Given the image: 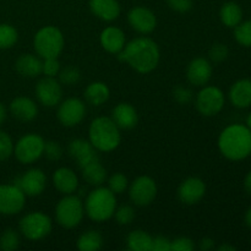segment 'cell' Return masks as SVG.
I'll list each match as a JSON object with an SVG mask.
<instances>
[{
	"label": "cell",
	"instance_id": "cell-1",
	"mask_svg": "<svg viewBox=\"0 0 251 251\" xmlns=\"http://www.w3.org/2000/svg\"><path fill=\"white\" fill-rule=\"evenodd\" d=\"M118 58L139 74H150L158 66L161 53L156 42L147 37H139L125 44Z\"/></svg>",
	"mask_w": 251,
	"mask_h": 251
},
{
	"label": "cell",
	"instance_id": "cell-2",
	"mask_svg": "<svg viewBox=\"0 0 251 251\" xmlns=\"http://www.w3.org/2000/svg\"><path fill=\"white\" fill-rule=\"evenodd\" d=\"M218 149L229 161H243L251 154V130L243 124L229 125L218 137Z\"/></svg>",
	"mask_w": 251,
	"mask_h": 251
},
{
	"label": "cell",
	"instance_id": "cell-3",
	"mask_svg": "<svg viewBox=\"0 0 251 251\" xmlns=\"http://www.w3.org/2000/svg\"><path fill=\"white\" fill-rule=\"evenodd\" d=\"M88 141L100 152H112L120 145L122 135L112 118L98 117L92 120L88 129Z\"/></svg>",
	"mask_w": 251,
	"mask_h": 251
},
{
	"label": "cell",
	"instance_id": "cell-4",
	"mask_svg": "<svg viewBox=\"0 0 251 251\" xmlns=\"http://www.w3.org/2000/svg\"><path fill=\"white\" fill-rule=\"evenodd\" d=\"M85 213L93 222H105L114 216L117 210V198L109 188L96 186L88 193L85 202Z\"/></svg>",
	"mask_w": 251,
	"mask_h": 251
},
{
	"label": "cell",
	"instance_id": "cell-5",
	"mask_svg": "<svg viewBox=\"0 0 251 251\" xmlns=\"http://www.w3.org/2000/svg\"><path fill=\"white\" fill-rule=\"evenodd\" d=\"M65 44L63 33L55 26H44L37 31L33 38V48L41 59L58 58Z\"/></svg>",
	"mask_w": 251,
	"mask_h": 251
},
{
	"label": "cell",
	"instance_id": "cell-6",
	"mask_svg": "<svg viewBox=\"0 0 251 251\" xmlns=\"http://www.w3.org/2000/svg\"><path fill=\"white\" fill-rule=\"evenodd\" d=\"M85 216V205L80 196L65 195L55 207V220L59 226L66 229L77 227Z\"/></svg>",
	"mask_w": 251,
	"mask_h": 251
},
{
	"label": "cell",
	"instance_id": "cell-7",
	"mask_svg": "<svg viewBox=\"0 0 251 251\" xmlns=\"http://www.w3.org/2000/svg\"><path fill=\"white\" fill-rule=\"evenodd\" d=\"M20 233L31 242H37L50 234L51 220L43 212H31L25 215L19 223Z\"/></svg>",
	"mask_w": 251,
	"mask_h": 251
},
{
	"label": "cell",
	"instance_id": "cell-8",
	"mask_svg": "<svg viewBox=\"0 0 251 251\" xmlns=\"http://www.w3.org/2000/svg\"><path fill=\"white\" fill-rule=\"evenodd\" d=\"M43 137L37 134H27L14 145V156L22 164H32L43 156Z\"/></svg>",
	"mask_w": 251,
	"mask_h": 251
},
{
	"label": "cell",
	"instance_id": "cell-9",
	"mask_svg": "<svg viewBox=\"0 0 251 251\" xmlns=\"http://www.w3.org/2000/svg\"><path fill=\"white\" fill-rule=\"evenodd\" d=\"M226 103L225 93L216 86H203L195 100L196 109L203 117L217 115L223 109Z\"/></svg>",
	"mask_w": 251,
	"mask_h": 251
},
{
	"label": "cell",
	"instance_id": "cell-10",
	"mask_svg": "<svg viewBox=\"0 0 251 251\" xmlns=\"http://www.w3.org/2000/svg\"><path fill=\"white\" fill-rule=\"evenodd\" d=\"M25 203L26 195L16 184L0 185V215H17L24 210Z\"/></svg>",
	"mask_w": 251,
	"mask_h": 251
},
{
	"label": "cell",
	"instance_id": "cell-11",
	"mask_svg": "<svg viewBox=\"0 0 251 251\" xmlns=\"http://www.w3.org/2000/svg\"><path fill=\"white\" fill-rule=\"evenodd\" d=\"M130 200L134 205L144 207L154 201L157 196V184L151 176H141L135 179L129 188Z\"/></svg>",
	"mask_w": 251,
	"mask_h": 251
},
{
	"label": "cell",
	"instance_id": "cell-12",
	"mask_svg": "<svg viewBox=\"0 0 251 251\" xmlns=\"http://www.w3.org/2000/svg\"><path fill=\"white\" fill-rule=\"evenodd\" d=\"M58 119L61 125L74 127L80 124L86 115V105L80 98L71 97L59 103Z\"/></svg>",
	"mask_w": 251,
	"mask_h": 251
},
{
	"label": "cell",
	"instance_id": "cell-13",
	"mask_svg": "<svg viewBox=\"0 0 251 251\" xmlns=\"http://www.w3.org/2000/svg\"><path fill=\"white\" fill-rule=\"evenodd\" d=\"M36 97L42 105L48 108H53L60 103L63 97V88L59 81L55 77L41 78L36 85Z\"/></svg>",
	"mask_w": 251,
	"mask_h": 251
},
{
	"label": "cell",
	"instance_id": "cell-14",
	"mask_svg": "<svg viewBox=\"0 0 251 251\" xmlns=\"http://www.w3.org/2000/svg\"><path fill=\"white\" fill-rule=\"evenodd\" d=\"M14 184L24 191L25 195L33 198L41 195L44 191L47 186V176L42 169L31 168L19 176Z\"/></svg>",
	"mask_w": 251,
	"mask_h": 251
},
{
	"label": "cell",
	"instance_id": "cell-15",
	"mask_svg": "<svg viewBox=\"0 0 251 251\" xmlns=\"http://www.w3.org/2000/svg\"><path fill=\"white\" fill-rule=\"evenodd\" d=\"M127 21L132 29L141 34L151 33L157 26L156 15L145 6L132 7L127 14Z\"/></svg>",
	"mask_w": 251,
	"mask_h": 251
},
{
	"label": "cell",
	"instance_id": "cell-16",
	"mask_svg": "<svg viewBox=\"0 0 251 251\" xmlns=\"http://www.w3.org/2000/svg\"><path fill=\"white\" fill-rule=\"evenodd\" d=\"M206 194V184L202 179L190 176L180 184L178 189V198L185 205H196Z\"/></svg>",
	"mask_w": 251,
	"mask_h": 251
},
{
	"label": "cell",
	"instance_id": "cell-17",
	"mask_svg": "<svg viewBox=\"0 0 251 251\" xmlns=\"http://www.w3.org/2000/svg\"><path fill=\"white\" fill-rule=\"evenodd\" d=\"M69 154L78 164L81 169L92 162L100 161L97 150L91 145L90 141L83 139H75L69 144Z\"/></svg>",
	"mask_w": 251,
	"mask_h": 251
},
{
	"label": "cell",
	"instance_id": "cell-18",
	"mask_svg": "<svg viewBox=\"0 0 251 251\" xmlns=\"http://www.w3.org/2000/svg\"><path fill=\"white\" fill-rule=\"evenodd\" d=\"M186 77L193 86L203 87L212 77V65L205 58H196L191 60L186 70Z\"/></svg>",
	"mask_w": 251,
	"mask_h": 251
},
{
	"label": "cell",
	"instance_id": "cell-19",
	"mask_svg": "<svg viewBox=\"0 0 251 251\" xmlns=\"http://www.w3.org/2000/svg\"><path fill=\"white\" fill-rule=\"evenodd\" d=\"M100 46L105 51L110 54H119L126 44V37L123 29L119 27L109 26L105 27L100 37Z\"/></svg>",
	"mask_w": 251,
	"mask_h": 251
},
{
	"label": "cell",
	"instance_id": "cell-20",
	"mask_svg": "<svg viewBox=\"0 0 251 251\" xmlns=\"http://www.w3.org/2000/svg\"><path fill=\"white\" fill-rule=\"evenodd\" d=\"M9 110L15 119L24 123L32 122L38 114L36 102L28 97H16L12 100L9 105Z\"/></svg>",
	"mask_w": 251,
	"mask_h": 251
},
{
	"label": "cell",
	"instance_id": "cell-21",
	"mask_svg": "<svg viewBox=\"0 0 251 251\" xmlns=\"http://www.w3.org/2000/svg\"><path fill=\"white\" fill-rule=\"evenodd\" d=\"M53 185L63 195H70L78 189V178L75 172L66 167L56 169L53 173Z\"/></svg>",
	"mask_w": 251,
	"mask_h": 251
},
{
	"label": "cell",
	"instance_id": "cell-22",
	"mask_svg": "<svg viewBox=\"0 0 251 251\" xmlns=\"http://www.w3.org/2000/svg\"><path fill=\"white\" fill-rule=\"evenodd\" d=\"M112 119L119 129L130 130L134 129L139 122V115L136 109L130 103H119L114 107L112 112Z\"/></svg>",
	"mask_w": 251,
	"mask_h": 251
},
{
	"label": "cell",
	"instance_id": "cell-23",
	"mask_svg": "<svg viewBox=\"0 0 251 251\" xmlns=\"http://www.w3.org/2000/svg\"><path fill=\"white\" fill-rule=\"evenodd\" d=\"M228 96L235 108H249L251 105V78H242L233 83Z\"/></svg>",
	"mask_w": 251,
	"mask_h": 251
},
{
	"label": "cell",
	"instance_id": "cell-24",
	"mask_svg": "<svg viewBox=\"0 0 251 251\" xmlns=\"http://www.w3.org/2000/svg\"><path fill=\"white\" fill-rule=\"evenodd\" d=\"M90 9L95 16L105 22L114 21L120 15L118 0H90Z\"/></svg>",
	"mask_w": 251,
	"mask_h": 251
},
{
	"label": "cell",
	"instance_id": "cell-25",
	"mask_svg": "<svg viewBox=\"0 0 251 251\" xmlns=\"http://www.w3.org/2000/svg\"><path fill=\"white\" fill-rule=\"evenodd\" d=\"M42 60L34 54H21L15 63L16 71L24 77L33 78L42 74Z\"/></svg>",
	"mask_w": 251,
	"mask_h": 251
},
{
	"label": "cell",
	"instance_id": "cell-26",
	"mask_svg": "<svg viewBox=\"0 0 251 251\" xmlns=\"http://www.w3.org/2000/svg\"><path fill=\"white\" fill-rule=\"evenodd\" d=\"M83 96H85L87 103L95 105V107H100L105 102H108L110 97V91L104 82L95 81L86 87Z\"/></svg>",
	"mask_w": 251,
	"mask_h": 251
},
{
	"label": "cell",
	"instance_id": "cell-27",
	"mask_svg": "<svg viewBox=\"0 0 251 251\" xmlns=\"http://www.w3.org/2000/svg\"><path fill=\"white\" fill-rule=\"evenodd\" d=\"M220 19L228 28H234L243 21V10L239 4L228 1L222 5L220 10Z\"/></svg>",
	"mask_w": 251,
	"mask_h": 251
},
{
	"label": "cell",
	"instance_id": "cell-28",
	"mask_svg": "<svg viewBox=\"0 0 251 251\" xmlns=\"http://www.w3.org/2000/svg\"><path fill=\"white\" fill-rule=\"evenodd\" d=\"M81 171H82L83 180L90 184V185L100 186L107 180V171L100 163V161H96L87 164Z\"/></svg>",
	"mask_w": 251,
	"mask_h": 251
},
{
	"label": "cell",
	"instance_id": "cell-29",
	"mask_svg": "<svg viewBox=\"0 0 251 251\" xmlns=\"http://www.w3.org/2000/svg\"><path fill=\"white\" fill-rule=\"evenodd\" d=\"M127 248L131 251H152L153 238L142 229H136L127 235Z\"/></svg>",
	"mask_w": 251,
	"mask_h": 251
},
{
	"label": "cell",
	"instance_id": "cell-30",
	"mask_svg": "<svg viewBox=\"0 0 251 251\" xmlns=\"http://www.w3.org/2000/svg\"><path fill=\"white\" fill-rule=\"evenodd\" d=\"M103 247V237L97 230H87L77 239V249L81 251H98Z\"/></svg>",
	"mask_w": 251,
	"mask_h": 251
},
{
	"label": "cell",
	"instance_id": "cell-31",
	"mask_svg": "<svg viewBox=\"0 0 251 251\" xmlns=\"http://www.w3.org/2000/svg\"><path fill=\"white\" fill-rule=\"evenodd\" d=\"M19 33L14 26L9 24H0V49H10L16 44Z\"/></svg>",
	"mask_w": 251,
	"mask_h": 251
},
{
	"label": "cell",
	"instance_id": "cell-32",
	"mask_svg": "<svg viewBox=\"0 0 251 251\" xmlns=\"http://www.w3.org/2000/svg\"><path fill=\"white\" fill-rule=\"evenodd\" d=\"M20 247V234L12 228H7L0 235V249L14 251Z\"/></svg>",
	"mask_w": 251,
	"mask_h": 251
},
{
	"label": "cell",
	"instance_id": "cell-33",
	"mask_svg": "<svg viewBox=\"0 0 251 251\" xmlns=\"http://www.w3.org/2000/svg\"><path fill=\"white\" fill-rule=\"evenodd\" d=\"M234 38L240 46L251 48V20L242 21L234 27Z\"/></svg>",
	"mask_w": 251,
	"mask_h": 251
},
{
	"label": "cell",
	"instance_id": "cell-34",
	"mask_svg": "<svg viewBox=\"0 0 251 251\" xmlns=\"http://www.w3.org/2000/svg\"><path fill=\"white\" fill-rule=\"evenodd\" d=\"M59 81L63 85L66 86H73L76 85L78 81L81 80V73L77 68L75 66H66V68L60 69L59 71Z\"/></svg>",
	"mask_w": 251,
	"mask_h": 251
},
{
	"label": "cell",
	"instance_id": "cell-35",
	"mask_svg": "<svg viewBox=\"0 0 251 251\" xmlns=\"http://www.w3.org/2000/svg\"><path fill=\"white\" fill-rule=\"evenodd\" d=\"M129 185V181L127 178L122 173H114L108 180V188L110 191L115 194V195H119L123 194L127 189Z\"/></svg>",
	"mask_w": 251,
	"mask_h": 251
},
{
	"label": "cell",
	"instance_id": "cell-36",
	"mask_svg": "<svg viewBox=\"0 0 251 251\" xmlns=\"http://www.w3.org/2000/svg\"><path fill=\"white\" fill-rule=\"evenodd\" d=\"M135 210L129 205H123L118 207L114 212L115 221L120 226H127L135 220Z\"/></svg>",
	"mask_w": 251,
	"mask_h": 251
},
{
	"label": "cell",
	"instance_id": "cell-37",
	"mask_svg": "<svg viewBox=\"0 0 251 251\" xmlns=\"http://www.w3.org/2000/svg\"><path fill=\"white\" fill-rule=\"evenodd\" d=\"M14 154V142L9 134L0 130V162L9 159Z\"/></svg>",
	"mask_w": 251,
	"mask_h": 251
},
{
	"label": "cell",
	"instance_id": "cell-38",
	"mask_svg": "<svg viewBox=\"0 0 251 251\" xmlns=\"http://www.w3.org/2000/svg\"><path fill=\"white\" fill-rule=\"evenodd\" d=\"M229 55V49L225 43H215L208 50V58L213 63H222Z\"/></svg>",
	"mask_w": 251,
	"mask_h": 251
},
{
	"label": "cell",
	"instance_id": "cell-39",
	"mask_svg": "<svg viewBox=\"0 0 251 251\" xmlns=\"http://www.w3.org/2000/svg\"><path fill=\"white\" fill-rule=\"evenodd\" d=\"M43 156H46L49 161H59L63 156V147L56 141H47L44 144Z\"/></svg>",
	"mask_w": 251,
	"mask_h": 251
},
{
	"label": "cell",
	"instance_id": "cell-40",
	"mask_svg": "<svg viewBox=\"0 0 251 251\" xmlns=\"http://www.w3.org/2000/svg\"><path fill=\"white\" fill-rule=\"evenodd\" d=\"M60 71V63H59L58 58H48L43 59V64H42V74L48 77H56Z\"/></svg>",
	"mask_w": 251,
	"mask_h": 251
},
{
	"label": "cell",
	"instance_id": "cell-41",
	"mask_svg": "<svg viewBox=\"0 0 251 251\" xmlns=\"http://www.w3.org/2000/svg\"><path fill=\"white\" fill-rule=\"evenodd\" d=\"M173 97L179 104H189V103L193 100L194 96L191 90H189L188 87H184V86H176L173 91Z\"/></svg>",
	"mask_w": 251,
	"mask_h": 251
},
{
	"label": "cell",
	"instance_id": "cell-42",
	"mask_svg": "<svg viewBox=\"0 0 251 251\" xmlns=\"http://www.w3.org/2000/svg\"><path fill=\"white\" fill-rule=\"evenodd\" d=\"M195 249V244L190 238L179 237L172 240V251H193Z\"/></svg>",
	"mask_w": 251,
	"mask_h": 251
},
{
	"label": "cell",
	"instance_id": "cell-43",
	"mask_svg": "<svg viewBox=\"0 0 251 251\" xmlns=\"http://www.w3.org/2000/svg\"><path fill=\"white\" fill-rule=\"evenodd\" d=\"M168 6L176 12H188L193 9V0H166Z\"/></svg>",
	"mask_w": 251,
	"mask_h": 251
},
{
	"label": "cell",
	"instance_id": "cell-44",
	"mask_svg": "<svg viewBox=\"0 0 251 251\" xmlns=\"http://www.w3.org/2000/svg\"><path fill=\"white\" fill-rule=\"evenodd\" d=\"M152 251H172V240H169L167 237H163V235L153 238Z\"/></svg>",
	"mask_w": 251,
	"mask_h": 251
},
{
	"label": "cell",
	"instance_id": "cell-45",
	"mask_svg": "<svg viewBox=\"0 0 251 251\" xmlns=\"http://www.w3.org/2000/svg\"><path fill=\"white\" fill-rule=\"evenodd\" d=\"M199 248L202 251H210L215 248V240L212 238H203L199 243Z\"/></svg>",
	"mask_w": 251,
	"mask_h": 251
},
{
	"label": "cell",
	"instance_id": "cell-46",
	"mask_svg": "<svg viewBox=\"0 0 251 251\" xmlns=\"http://www.w3.org/2000/svg\"><path fill=\"white\" fill-rule=\"evenodd\" d=\"M244 189L248 194L251 196V171L245 176L244 179Z\"/></svg>",
	"mask_w": 251,
	"mask_h": 251
},
{
	"label": "cell",
	"instance_id": "cell-47",
	"mask_svg": "<svg viewBox=\"0 0 251 251\" xmlns=\"http://www.w3.org/2000/svg\"><path fill=\"white\" fill-rule=\"evenodd\" d=\"M6 113H7L6 107L0 102V125H1L2 123H4V120L6 119Z\"/></svg>",
	"mask_w": 251,
	"mask_h": 251
},
{
	"label": "cell",
	"instance_id": "cell-48",
	"mask_svg": "<svg viewBox=\"0 0 251 251\" xmlns=\"http://www.w3.org/2000/svg\"><path fill=\"white\" fill-rule=\"evenodd\" d=\"M218 251H235L237 250V248L233 247V245L230 244H222L218 247Z\"/></svg>",
	"mask_w": 251,
	"mask_h": 251
},
{
	"label": "cell",
	"instance_id": "cell-49",
	"mask_svg": "<svg viewBox=\"0 0 251 251\" xmlns=\"http://www.w3.org/2000/svg\"><path fill=\"white\" fill-rule=\"evenodd\" d=\"M245 223H247L248 227L251 228V207L245 213Z\"/></svg>",
	"mask_w": 251,
	"mask_h": 251
},
{
	"label": "cell",
	"instance_id": "cell-50",
	"mask_svg": "<svg viewBox=\"0 0 251 251\" xmlns=\"http://www.w3.org/2000/svg\"><path fill=\"white\" fill-rule=\"evenodd\" d=\"M247 126L251 130V112L249 113V115H248L247 118Z\"/></svg>",
	"mask_w": 251,
	"mask_h": 251
}]
</instances>
